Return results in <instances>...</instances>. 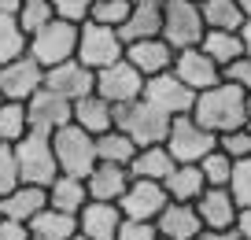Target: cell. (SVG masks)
<instances>
[{
	"mask_svg": "<svg viewBox=\"0 0 251 240\" xmlns=\"http://www.w3.org/2000/svg\"><path fill=\"white\" fill-rule=\"evenodd\" d=\"M192 118H196L203 130H211L214 137H222V133H229V130H240V126H248V93L222 78L214 89H207V93L196 96Z\"/></svg>",
	"mask_w": 251,
	"mask_h": 240,
	"instance_id": "cell-1",
	"label": "cell"
},
{
	"mask_svg": "<svg viewBox=\"0 0 251 240\" xmlns=\"http://www.w3.org/2000/svg\"><path fill=\"white\" fill-rule=\"evenodd\" d=\"M174 118L163 115L159 107H151L148 100H133L126 107H115V130L126 133L137 148H151V144H166Z\"/></svg>",
	"mask_w": 251,
	"mask_h": 240,
	"instance_id": "cell-2",
	"label": "cell"
},
{
	"mask_svg": "<svg viewBox=\"0 0 251 240\" xmlns=\"http://www.w3.org/2000/svg\"><path fill=\"white\" fill-rule=\"evenodd\" d=\"M52 152H55V163H59V174L78 178V181H85L89 174L96 170V163H100L96 137L85 133L81 126H74V122L52 133Z\"/></svg>",
	"mask_w": 251,
	"mask_h": 240,
	"instance_id": "cell-3",
	"label": "cell"
},
{
	"mask_svg": "<svg viewBox=\"0 0 251 240\" xmlns=\"http://www.w3.org/2000/svg\"><path fill=\"white\" fill-rule=\"evenodd\" d=\"M15 163H19V178L23 185H41L48 188L55 178H59V163H55L52 152V137L48 133H26L15 144Z\"/></svg>",
	"mask_w": 251,
	"mask_h": 240,
	"instance_id": "cell-4",
	"label": "cell"
},
{
	"mask_svg": "<svg viewBox=\"0 0 251 240\" xmlns=\"http://www.w3.org/2000/svg\"><path fill=\"white\" fill-rule=\"evenodd\" d=\"M203 33H207V23L196 0H166L163 4V41L174 52L200 48Z\"/></svg>",
	"mask_w": 251,
	"mask_h": 240,
	"instance_id": "cell-5",
	"label": "cell"
},
{
	"mask_svg": "<svg viewBox=\"0 0 251 240\" xmlns=\"http://www.w3.org/2000/svg\"><path fill=\"white\" fill-rule=\"evenodd\" d=\"M26 52H30L45 70L59 67V63H67V59L78 55V26L63 23V19H52V23L41 26L37 33H30V48H26Z\"/></svg>",
	"mask_w": 251,
	"mask_h": 240,
	"instance_id": "cell-6",
	"label": "cell"
},
{
	"mask_svg": "<svg viewBox=\"0 0 251 240\" xmlns=\"http://www.w3.org/2000/svg\"><path fill=\"white\" fill-rule=\"evenodd\" d=\"M218 148V137L211 130L196 122L192 115H181L174 118L170 126V137H166V152L174 155V163H188V166H200L207 155Z\"/></svg>",
	"mask_w": 251,
	"mask_h": 240,
	"instance_id": "cell-7",
	"label": "cell"
},
{
	"mask_svg": "<svg viewBox=\"0 0 251 240\" xmlns=\"http://www.w3.org/2000/svg\"><path fill=\"white\" fill-rule=\"evenodd\" d=\"M78 63H85L89 70H103L111 67V63L126 59V45L122 37H118V30H111V26H100V23H81L78 26V55H74Z\"/></svg>",
	"mask_w": 251,
	"mask_h": 240,
	"instance_id": "cell-8",
	"label": "cell"
},
{
	"mask_svg": "<svg viewBox=\"0 0 251 240\" xmlns=\"http://www.w3.org/2000/svg\"><path fill=\"white\" fill-rule=\"evenodd\" d=\"M96 96L111 104V107H126V104H133L144 96V74L133 67V63H111V67L96 70Z\"/></svg>",
	"mask_w": 251,
	"mask_h": 240,
	"instance_id": "cell-9",
	"label": "cell"
},
{
	"mask_svg": "<svg viewBox=\"0 0 251 240\" xmlns=\"http://www.w3.org/2000/svg\"><path fill=\"white\" fill-rule=\"evenodd\" d=\"M41 89H45V67H41L30 52L0 67V96H4V100L26 104L30 96H37Z\"/></svg>",
	"mask_w": 251,
	"mask_h": 240,
	"instance_id": "cell-10",
	"label": "cell"
},
{
	"mask_svg": "<svg viewBox=\"0 0 251 240\" xmlns=\"http://www.w3.org/2000/svg\"><path fill=\"white\" fill-rule=\"evenodd\" d=\"M141 100H148L151 107H159L163 115H170V118H181V115H192L196 93H192L174 70H166V74L144 81V96H141Z\"/></svg>",
	"mask_w": 251,
	"mask_h": 240,
	"instance_id": "cell-11",
	"label": "cell"
},
{
	"mask_svg": "<svg viewBox=\"0 0 251 240\" xmlns=\"http://www.w3.org/2000/svg\"><path fill=\"white\" fill-rule=\"evenodd\" d=\"M45 89L55 93V96H63V100L78 104L81 96L96 93V70H89L85 63H78V59H67V63H59V67L45 70Z\"/></svg>",
	"mask_w": 251,
	"mask_h": 240,
	"instance_id": "cell-12",
	"label": "cell"
},
{
	"mask_svg": "<svg viewBox=\"0 0 251 240\" xmlns=\"http://www.w3.org/2000/svg\"><path fill=\"white\" fill-rule=\"evenodd\" d=\"M166 203H170V196H166V188L159 181L133 178L129 188H126V196L118 200V207H122V218H129V222H155Z\"/></svg>",
	"mask_w": 251,
	"mask_h": 240,
	"instance_id": "cell-13",
	"label": "cell"
},
{
	"mask_svg": "<svg viewBox=\"0 0 251 240\" xmlns=\"http://www.w3.org/2000/svg\"><path fill=\"white\" fill-rule=\"evenodd\" d=\"M26 118H30L33 133H48V137H52L55 130L74 122V104L55 96V93H48V89H41L37 96L26 100Z\"/></svg>",
	"mask_w": 251,
	"mask_h": 240,
	"instance_id": "cell-14",
	"label": "cell"
},
{
	"mask_svg": "<svg viewBox=\"0 0 251 240\" xmlns=\"http://www.w3.org/2000/svg\"><path fill=\"white\" fill-rule=\"evenodd\" d=\"M170 70H174V74H177L196 96L207 93V89H214V85L222 81V67L203 52V48H185V52H177Z\"/></svg>",
	"mask_w": 251,
	"mask_h": 240,
	"instance_id": "cell-15",
	"label": "cell"
},
{
	"mask_svg": "<svg viewBox=\"0 0 251 240\" xmlns=\"http://www.w3.org/2000/svg\"><path fill=\"white\" fill-rule=\"evenodd\" d=\"M196 214L203 222V229H236L240 207H236L233 192L226 185H207V192L196 200Z\"/></svg>",
	"mask_w": 251,
	"mask_h": 240,
	"instance_id": "cell-16",
	"label": "cell"
},
{
	"mask_svg": "<svg viewBox=\"0 0 251 240\" xmlns=\"http://www.w3.org/2000/svg\"><path fill=\"white\" fill-rule=\"evenodd\" d=\"M122 207L118 203H100V200H89L78 214V233L89 240H115L118 229H122Z\"/></svg>",
	"mask_w": 251,
	"mask_h": 240,
	"instance_id": "cell-17",
	"label": "cell"
},
{
	"mask_svg": "<svg viewBox=\"0 0 251 240\" xmlns=\"http://www.w3.org/2000/svg\"><path fill=\"white\" fill-rule=\"evenodd\" d=\"M174 48L166 45L163 37H151V41H133V45H126V63H133L137 70L144 74V81L148 78H159L166 74V70L174 67Z\"/></svg>",
	"mask_w": 251,
	"mask_h": 240,
	"instance_id": "cell-18",
	"label": "cell"
},
{
	"mask_svg": "<svg viewBox=\"0 0 251 240\" xmlns=\"http://www.w3.org/2000/svg\"><path fill=\"white\" fill-rule=\"evenodd\" d=\"M155 229L163 240H196L203 233V222L196 214V203H166L163 214L155 218Z\"/></svg>",
	"mask_w": 251,
	"mask_h": 240,
	"instance_id": "cell-19",
	"label": "cell"
},
{
	"mask_svg": "<svg viewBox=\"0 0 251 240\" xmlns=\"http://www.w3.org/2000/svg\"><path fill=\"white\" fill-rule=\"evenodd\" d=\"M129 166H115V163H96V170L85 178L89 188V200H100V203H118L129 188Z\"/></svg>",
	"mask_w": 251,
	"mask_h": 240,
	"instance_id": "cell-20",
	"label": "cell"
},
{
	"mask_svg": "<svg viewBox=\"0 0 251 240\" xmlns=\"http://www.w3.org/2000/svg\"><path fill=\"white\" fill-rule=\"evenodd\" d=\"M45 207H48V188H41V185H19L11 196L0 200V218H11V222H26V225H30V218L41 214Z\"/></svg>",
	"mask_w": 251,
	"mask_h": 240,
	"instance_id": "cell-21",
	"label": "cell"
},
{
	"mask_svg": "<svg viewBox=\"0 0 251 240\" xmlns=\"http://www.w3.org/2000/svg\"><path fill=\"white\" fill-rule=\"evenodd\" d=\"M74 126H81V130L93 133V137H103V133L115 130V107L96 93L81 96V100L74 104Z\"/></svg>",
	"mask_w": 251,
	"mask_h": 240,
	"instance_id": "cell-22",
	"label": "cell"
},
{
	"mask_svg": "<svg viewBox=\"0 0 251 240\" xmlns=\"http://www.w3.org/2000/svg\"><path fill=\"white\" fill-rule=\"evenodd\" d=\"M166 196H170L174 203H196L200 196L207 192V178L200 166H188V163H177L170 170V178L163 181Z\"/></svg>",
	"mask_w": 251,
	"mask_h": 240,
	"instance_id": "cell-23",
	"label": "cell"
},
{
	"mask_svg": "<svg viewBox=\"0 0 251 240\" xmlns=\"http://www.w3.org/2000/svg\"><path fill=\"white\" fill-rule=\"evenodd\" d=\"M122 45H133V41H151L163 37V8H151V4H133L126 26L118 30Z\"/></svg>",
	"mask_w": 251,
	"mask_h": 240,
	"instance_id": "cell-24",
	"label": "cell"
},
{
	"mask_svg": "<svg viewBox=\"0 0 251 240\" xmlns=\"http://www.w3.org/2000/svg\"><path fill=\"white\" fill-rule=\"evenodd\" d=\"M174 155L166 152V144H151V148H141L129 163V178H141V181H159L163 185L174 170Z\"/></svg>",
	"mask_w": 251,
	"mask_h": 240,
	"instance_id": "cell-25",
	"label": "cell"
},
{
	"mask_svg": "<svg viewBox=\"0 0 251 240\" xmlns=\"http://www.w3.org/2000/svg\"><path fill=\"white\" fill-rule=\"evenodd\" d=\"M85 203H89V188H85V181L59 174V178L48 185V207H52V211H63V214H74V218H78Z\"/></svg>",
	"mask_w": 251,
	"mask_h": 240,
	"instance_id": "cell-26",
	"label": "cell"
},
{
	"mask_svg": "<svg viewBox=\"0 0 251 240\" xmlns=\"http://www.w3.org/2000/svg\"><path fill=\"white\" fill-rule=\"evenodd\" d=\"M74 233H78V218L63 214V211L45 207L41 214L30 218V237L33 240H71Z\"/></svg>",
	"mask_w": 251,
	"mask_h": 240,
	"instance_id": "cell-27",
	"label": "cell"
},
{
	"mask_svg": "<svg viewBox=\"0 0 251 240\" xmlns=\"http://www.w3.org/2000/svg\"><path fill=\"white\" fill-rule=\"evenodd\" d=\"M200 11H203L207 30H229V33H236L244 26V19H248L236 0H203Z\"/></svg>",
	"mask_w": 251,
	"mask_h": 240,
	"instance_id": "cell-28",
	"label": "cell"
},
{
	"mask_svg": "<svg viewBox=\"0 0 251 240\" xmlns=\"http://www.w3.org/2000/svg\"><path fill=\"white\" fill-rule=\"evenodd\" d=\"M200 48H203V52L211 55V59L218 63L222 70L244 55L240 37H236V33H229V30H207V33H203V41H200Z\"/></svg>",
	"mask_w": 251,
	"mask_h": 240,
	"instance_id": "cell-29",
	"label": "cell"
},
{
	"mask_svg": "<svg viewBox=\"0 0 251 240\" xmlns=\"http://www.w3.org/2000/svg\"><path fill=\"white\" fill-rule=\"evenodd\" d=\"M137 152H141V148H137L133 140L126 137V133H118V130H111V133H103V137H96V155H100V163L129 166Z\"/></svg>",
	"mask_w": 251,
	"mask_h": 240,
	"instance_id": "cell-30",
	"label": "cell"
},
{
	"mask_svg": "<svg viewBox=\"0 0 251 240\" xmlns=\"http://www.w3.org/2000/svg\"><path fill=\"white\" fill-rule=\"evenodd\" d=\"M30 133V118H26V104L4 100L0 104V144L15 148L19 140Z\"/></svg>",
	"mask_w": 251,
	"mask_h": 240,
	"instance_id": "cell-31",
	"label": "cell"
},
{
	"mask_svg": "<svg viewBox=\"0 0 251 240\" xmlns=\"http://www.w3.org/2000/svg\"><path fill=\"white\" fill-rule=\"evenodd\" d=\"M26 48H30V37H26V30L19 26V19L0 15V67L19 59V55H26Z\"/></svg>",
	"mask_w": 251,
	"mask_h": 240,
	"instance_id": "cell-32",
	"label": "cell"
},
{
	"mask_svg": "<svg viewBox=\"0 0 251 240\" xmlns=\"http://www.w3.org/2000/svg\"><path fill=\"white\" fill-rule=\"evenodd\" d=\"M129 11H133V0H96L89 19L100 23V26H111V30H122Z\"/></svg>",
	"mask_w": 251,
	"mask_h": 240,
	"instance_id": "cell-33",
	"label": "cell"
},
{
	"mask_svg": "<svg viewBox=\"0 0 251 240\" xmlns=\"http://www.w3.org/2000/svg\"><path fill=\"white\" fill-rule=\"evenodd\" d=\"M19 26H23L26 30V37H30V33H37L41 26H48L55 19V11H52V4H48V0H23V8H19Z\"/></svg>",
	"mask_w": 251,
	"mask_h": 240,
	"instance_id": "cell-34",
	"label": "cell"
},
{
	"mask_svg": "<svg viewBox=\"0 0 251 240\" xmlns=\"http://www.w3.org/2000/svg\"><path fill=\"white\" fill-rule=\"evenodd\" d=\"M229 192H233L236 207H251V159H236L233 174H229Z\"/></svg>",
	"mask_w": 251,
	"mask_h": 240,
	"instance_id": "cell-35",
	"label": "cell"
},
{
	"mask_svg": "<svg viewBox=\"0 0 251 240\" xmlns=\"http://www.w3.org/2000/svg\"><path fill=\"white\" fill-rule=\"evenodd\" d=\"M218 152L229 155V159H251V130L248 126H240V130H229L218 137Z\"/></svg>",
	"mask_w": 251,
	"mask_h": 240,
	"instance_id": "cell-36",
	"label": "cell"
},
{
	"mask_svg": "<svg viewBox=\"0 0 251 240\" xmlns=\"http://www.w3.org/2000/svg\"><path fill=\"white\" fill-rule=\"evenodd\" d=\"M23 185V178H19V163H15V148L0 144V200L4 196H11L15 188Z\"/></svg>",
	"mask_w": 251,
	"mask_h": 240,
	"instance_id": "cell-37",
	"label": "cell"
},
{
	"mask_svg": "<svg viewBox=\"0 0 251 240\" xmlns=\"http://www.w3.org/2000/svg\"><path fill=\"white\" fill-rule=\"evenodd\" d=\"M48 4H52L55 19L81 26V23H89V15H93V4H96V0H48Z\"/></svg>",
	"mask_w": 251,
	"mask_h": 240,
	"instance_id": "cell-38",
	"label": "cell"
},
{
	"mask_svg": "<svg viewBox=\"0 0 251 240\" xmlns=\"http://www.w3.org/2000/svg\"><path fill=\"white\" fill-rule=\"evenodd\" d=\"M200 170H203L207 185H229V174H233V159H229V155H222L218 148H214V152L207 155L203 163H200Z\"/></svg>",
	"mask_w": 251,
	"mask_h": 240,
	"instance_id": "cell-39",
	"label": "cell"
},
{
	"mask_svg": "<svg viewBox=\"0 0 251 240\" xmlns=\"http://www.w3.org/2000/svg\"><path fill=\"white\" fill-rule=\"evenodd\" d=\"M222 78L233 81L236 89H244V93H251V55H240L236 63H229V67L222 70Z\"/></svg>",
	"mask_w": 251,
	"mask_h": 240,
	"instance_id": "cell-40",
	"label": "cell"
},
{
	"mask_svg": "<svg viewBox=\"0 0 251 240\" xmlns=\"http://www.w3.org/2000/svg\"><path fill=\"white\" fill-rule=\"evenodd\" d=\"M115 240H159V229H155V222H129L126 218Z\"/></svg>",
	"mask_w": 251,
	"mask_h": 240,
	"instance_id": "cell-41",
	"label": "cell"
},
{
	"mask_svg": "<svg viewBox=\"0 0 251 240\" xmlns=\"http://www.w3.org/2000/svg\"><path fill=\"white\" fill-rule=\"evenodd\" d=\"M0 240H33V237H30V225H26V222L0 218Z\"/></svg>",
	"mask_w": 251,
	"mask_h": 240,
	"instance_id": "cell-42",
	"label": "cell"
},
{
	"mask_svg": "<svg viewBox=\"0 0 251 240\" xmlns=\"http://www.w3.org/2000/svg\"><path fill=\"white\" fill-rule=\"evenodd\" d=\"M236 237L251 240V207H240V218H236Z\"/></svg>",
	"mask_w": 251,
	"mask_h": 240,
	"instance_id": "cell-43",
	"label": "cell"
},
{
	"mask_svg": "<svg viewBox=\"0 0 251 240\" xmlns=\"http://www.w3.org/2000/svg\"><path fill=\"white\" fill-rule=\"evenodd\" d=\"M196 240H240V237H236V229H203Z\"/></svg>",
	"mask_w": 251,
	"mask_h": 240,
	"instance_id": "cell-44",
	"label": "cell"
},
{
	"mask_svg": "<svg viewBox=\"0 0 251 240\" xmlns=\"http://www.w3.org/2000/svg\"><path fill=\"white\" fill-rule=\"evenodd\" d=\"M236 37H240V45H244V55H251V19H244V26L236 30Z\"/></svg>",
	"mask_w": 251,
	"mask_h": 240,
	"instance_id": "cell-45",
	"label": "cell"
},
{
	"mask_svg": "<svg viewBox=\"0 0 251 240\" xmlns=\"http://www.w3.org/2000/svg\"><path fill=\"white\" fill-rule=\"evenodd\" d=\"M23 0H0V15H19Z\"/></svg>",
	"mask_w": 251,
	"mask_h": 240,
	"instance_id": "cell-46",
	"label": "cell"
},
{
	"mask_svg": "<svg viewBox=\"0 0 251 240\" xmlns=\"http://www.w3.org/2000/svg\"><path fill=\"white\" fill-rule=\"evenodd\" d=\"M236 4H240V11H244L248 19H251V0H236Z\"/></svg>",
	"mask_w": 251,
	"mask_h": 240,
	"instance_id": "cell-47",
	"label": "cell"
},
{
	"mask_svg": "<svg viewBox=\"0 0 251 240\" xmlns=\"http://www.w3.org/2000/svg\"><path fill=\"white\" fill-rule=\"evenodd\" d=\"M133 4H151V8H163L166 0H133Z\"/></svg>",
	"mask_w": 251,
	"mask_h": 240,
	"instance_id": "cell-48",
	"label": "cell"
},
{
	"mask_svg": "<svg viewBox=\"0 0 251 240\" xmlns=\"http://www.w3.org/2000/svg\"><path fill=\"white\" fill-rule=\"evenodd\" d=\"M248 130H251V93H248Z\"/></svg>",
	"mask_w": 251,
	"mask_h": 240,
	"instance_id": "cell-49",
	"label": "cell"
},
{
	"mask_svg": "<svg viewBox=\"0 0 251 240\" xmlns=\"http://www.w3.org/2000/svg\"><path fill=\"white\" fill-rule=\"evenodd\" d=\"M71 240H89V237H81V233H74V237H71Z\"/></svg>",
	"mask_w": 251,
	"mask_h": 240,
	"instance_id": "cell-50",
	"label": "cell"
},
{
	"mask_svg": "<svg viewBox=\"0 0 251 240\" xmlns=\"http://www.w3.org/2000/svg\"><path fill=\"white\" fill-rule=\"evenodd\" d=\"M0 104H4V96H0Z\"/></svg>",
	"mask_w": 251,
	"mask_h": 240,
	"instance_id": "cell-51",
	"label": "cell"
},
{
	"mask_svg": "<svg viewBox=\"0 0 251 240\" xmlns=\"http://www.w3.org/2000/svg\"><path fill=\"white\" fill-rule=\"evenodd\" d=\"M196 4H203V0H196Z\"/></svg>",
	"mask_w": 251,
	"mask_h": 240,
	"instance_id": "cell-52",
	"label": "cell"
},
{
	"mask_svg": "<svg viewBox=\"0 0 251 240\" xmlns=\"http://www.w3.org/2000/svg\"><path fill=\"white\" fill-rule=\"evenodd\" d=\"M159 240H163V237H159Z\"/></svg>",
	"mask_w": 251,
	"mask_h": 240,
	"instance_id": "cell-53",
	"label": "cell"
}]
</instances>
